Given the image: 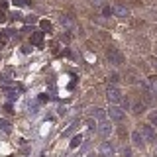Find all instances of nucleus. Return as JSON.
<instances>
[{"instance_id": "nucleus-24", "label": "nucleus", "mask_w": 157, "mask_h": 157, "mask_svg": "<svg viewBox=\"0 0 157 157\" xmlns=\"http://www.w3.org/2000/svg\"><path fill=\"white\" fill-rule=\"evenodd\" d=\"M153 67H155V69H157V59H155V61H153Z\"/></svg>"}, {"instance_id": "nucleus-26", "label": "nucleus", "mask_w": 157, "mask_h": 157, "mask_svg": "<svg viewBox=\"0 0 157 157\" xmlns=\"http://www.w3.org/2000/svg\"><path fill=\"white\" fill-rule=\"evenodd\" d=\"M86 157H94V155H92V153H90V155H86Z\"/></svg>"}, {"instance_id": "nucleus-13", "label": "nucleus", "mask_w": 157, "mask_h": 157, "mask_svg": "<svg viewBox=\"0 0 157 157\" xmlns=\"http://www.w3.org/2000/svg\"><path fill=\"white\" fill-rule=\"evenodd\" d=\"M0 128H2L6 134H8V132H12V124H10L8 120H0Z\"/></svg>"}, {"instance_id": "nucleus-14", "label": "nucleus", "mask_w": 157, "mask_h": 157, "mask_svg": "<svg viewBox=\"0 0 157 157\" xmlns=\"http://www.w3.org/2000/svg\"><path fill=\"white\" fill-rule=\"evenodd\" d=\"M4 92L8 94L10 100H16V98H18V92H16V90H12V88H4Z\"/></svg>"}, {"instance_id": "nucleus-20", "label": "nucleus", "mask_w": 157, "mask_h": 157, "mask_svg": "<svg viewBox=\"0 0 157 157\" xmlns=\"http://www.w3.org/2000/svg\"><path fill=\"white\" fill-rule=\"evenodd\" d=\"M14 4H18V6H26L28 0H14Z\"/></svg>"}, {"instance_id": "nucleus-17", "label": "nucleus", "mask_w": 157, "mask_h": 157, "mask_svg": "<svg viewBox=\"0 0 157 157\" xmlns=\"http://www.w3.org/2000/svg\"><path fill=\"white\" fill-rule=\"evenodd\" d=\"M39 26H41V29H47V32L51 29V24H49L47 20H41V22H39Z\"/></svg>"}, {"instance_id": "nucleus-21", "label": "nucleus", "mask_w": 157, "mask_h": 157, "mask_svg": "<svg viewBox=\"0 0 157 157\" xmlns=\"http://www.w3.org/2000/svg\"><path fill=\"white\" fill-rule=\"evenodd\" d=\"M2 22H6V14H4L2 10H0V24H2Z\"/></svg>"}, {"instance_id": "nucleus-9", "label": "nucleus", "mask_w": 157, "mask_h": 157, "mask_svg": "<svg viewBox=\"0 0 157 157\" xmlns=\"http://www.w3.org/2000/svg\"><path fill=\"white\" fill-rule=\"evenodd\" d=\"M98 132H100L102 136H108V134H110V132H112V126L108 124V122H104V120H102L100 124H98Z\"/></svg>"}, {"instance_id": "nucleus-27", "label": "nucleus", "mask_w": 157, "mask_h": 157, "mask_svg": "<svg viewBox=\"0 0 157 157\" xmlns=\"http://www.w3.org/2000/svg\"><path fill=\"white\" fill-rule=\"evenodd\" d=\"M39 157H45V155H39Z\"/></svg>"}, {"instance_id": "nucleus-6", "label": "nucleus", "mask_w": 157, "mask_h": 157, "mask_svg": "<svg viewBox=\"0 0 157 157\" xmlns=\"http://www.w3.org/2000/svg\"><path fill=\"white\" fill-rule=\"evenodd\" d=\"M132 144H134L136 147H144V145H145V137L141 136V132H140V130L132 134Z\"/></svg>"}, {"instance_id": "nucleus-25", "label": "nucleus", "mask_w": 157, "mask_h": 157, "mask_svg": "<svg viewBox=\"0 0 157 157\" xmlns=\"http://www.w3.org/2000/svg\"><path fill=\"white\" fill-rule=\"evenodd\" d=\"M155 157H157V141H155Z\"/></svg>"}, {"instance_id": "nucleus-8", "label": "nucleus", "mask_w": 157, "mask_h": 157, "mask_svg": "<svg viewBox=\"0 0 157 157\" xmlns=\"http://www.w3.org/2000/svg\"><path fill=\"white\" fill-rule=\"evenodd\" d=\"M59 22H61V26H65V28H73V26H75V20L69 16V14H63V16L59 18Z\"/></svg>"}, {"instance_id": "nucleus-22", "label": "nucleus", "mask_w": 157, "mask_h": 157, "mask_svg": "<svg viewBox=\"0 0 157 157\" xmlns=\"http://www.w3.org/2000/svg\"><path fill=\"white\" fill-rule=\"evenodd\" d=\"M102 2H104V0H92V4H94V6H100Z\"/></svg>"}, {"instance_id": "nucleus-5", "label": "nucleus", "mask_w": 157, "mask_h": 157, "mask_svg": "<svg viewBox=\"0 0 157 157\" xmlns=\"http://www.w3.org/2000/svg\"><path fill=\"white\" fill-rule=\"evenodd\" d=\"M98 153H100V157H112L114 155V145H112L110 141H104V144L100 145V151H98Z\"/></svg>"}, {"instance_id": "nucleus-4", "label": "nucleus", "mask_w": 157, "mask_h": 157, "mask_svg": "<svg viewBox=\"0 0 157 157\" xmlns=\"http://www.w3.org/2000/svg\"><path fill=\"white\" fill-rule=\"evenodd\" d=\"M106 98H108V102H112V104L122 102V92H120V88L110 86V88H108V92H106Z\"/></svg>"}, {"instance_id": "nucleus-18", "label": "nucleus", "mask_w": 157, "mask_h": 157, "mask_svg": "<svg viewBox=\"0 0 157 157\" xmlns=\"http://www.w3.org/2000/svg\"><path fill=\"white\" fill-rule=\"evenodd\" d=\"M149 122L153 126H157V112H151V114H149Z\"/></svg>"}, {"instance_id": "nucleus-11", "label": "nucleus", "mask_w": 157, "mask_h": 157, "mask_svg": "<svg viewBox=\"0 0 157 157\" xmlns=\"http://www.w3.org/2000/svg\"><path fill=\"white\" fill-rule=\"evenodd\" d=\"M90 116H92V118H96V120H100V122H102V120H104V116H106V114H104V110H102V108H94V110L90 112Z\"/></svg>"}, {"instance_id": "nucleus-12", "label": "nucleus", "mask_w": 157, "mask_h": 157, "mask_svg": "<svg viewBox=\"0 0 157 157\" xmlns=\"http://www.w3.org/2000/svg\"><path fill=\"white\" fill-rule=\"evenodd\" d=\"M147 86L151 88L153 94H157V77H149V78H147Z\"/></svg>"}, {"instance_id": "nucleus-19", "label": "nucleus", "mask_w": 157, "mask_h": 157, "mask_svg": "<svg viewBox=\"0 0 157 157\" xmlns=\"http://www.w3.org/2000/svg\"><path fill=\"white\" fill-rule=\"evenodd\" d=\"M8 39V29L6 32H0V41H6Z\"/></svg>"}, {"instance_id": "nucleus-16", "label": "nucleus", "mask_w": 157, "mask_h": 157, "mask_svg": "<svg viewBox=\"0 0 157 157\" xmlns=\"http://www.w3.org/2000/svg\"><path fill=\"white\" fill-rule=\"evenodd\" d=\"M78 144H81V136H75V137L71 140V147L75 149V147H78Z\"/></svg>"}, {"instance_id": "nucleus-1", "label": "nucleus", "mask_w": 157, "mask_h": 157, "mask_svg": "<svg viewBox=\"0 0 157 157\" xmlns=\"http://www.w3.org/2000/svg\"><path fill=\"white\" fill-rule=\"evenodd\" d=\"M106 57H108V61H110L114 67H120L122 63H124V53H122L120 49H116V47H110V49H108Z\"/></svg>"}, {"instance_id": "nucleus-2", "label": "nucleus", "mask_w": 157, "mask_h": 157, "mask_svg": "<svg viewBox=\"0 0 157 157\" xmlns=\"http://www.w3.org/2000/svg\"><path fill=\"white\" fill-rule=\"evenodd\" d=\"M140 132H141V136L145 137V141H157V134H155V130H153L151 124H141Z\"/></svg>"}, {"instance_id": "nucleus-15", "label": "nucleus", "mask_w": 157, "mask_h": 157, "mask_svg": "<svg viewBox=\"0 0 157 157\" xmlns=\"http://www.w3.org/2000/svg\"><path fill=\"white\" fill-rule=\"evenodd\" d=\"M102 14H104V16H114V8H112V6H104V8H102Z\"/></svg>"}, {"instance_id": "nucleus-7", "label": "nucleus", "mask_w": 157, "mask_h": 157, "mask_svg": "<svg viewBox=\"0 0 157 157\" xmlns=\"http://www.w3.org/2000/svg\"><path fill=\"white\" fill-rule=\"evenodd\" d=\"M128 14H130V10H128L124 4H118V6H114V16H118V18H126Z\"/></svg>"}, {"instance_id": "nucleus-23", "label": "nucleus", "mask_w": 157, "mask_h": 157, "mask_svg": "<svg viewBox=\"0 0 157 157\" xmlns=\"http://www.w3.org/2000/svg\"><path fill=\"white\" fill-rule=\"evenodd\" d=\"M0 6H2V8H6V6H8V2H6V0H0Z\"/></svg>"}, {"instance_id": "nucleus-3", "label": "nucleus", "mask_w": 157, "mask_h": 157, "mask_svg": "<svg viewBox=\"0 0 157 157\" xmlns=\"http://www.w3.org/2000/svg\"><path fill=\"white\" fill-rule=\"evenodd\" d=\"M108 116H110V120H114V122H122L126 118V110H122L120 106H110Z\"/></svg>"}, {"instance_id": "nucleus-10", "label": "nucleus", "mask_w": 157, "mask_h": 157, "mask_svg": "<svg viewBox=\"0 0 157 157\" xmlns=\"http://www.w3.org/2000/svg\"><path fill=\"white\" fill-rule=\"evenodd\" d=\"M41 41H43V32H33L32 33V43L37 47H41Z\"/></svg>"}]
</instances>
